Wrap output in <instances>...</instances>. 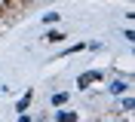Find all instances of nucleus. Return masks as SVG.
Instances as JSON below:
<instances>
[{
	"label": "nucleus",
	"instance_id": "f257e3e1",
	"mask_svg": "<svg viewBox=\"0 0 135 122\" xmlns=\"http://www.w3.org/2000/svg\"><path fill=\"white\" fill-rule=\"evenodd\" d=\"M98 79H101V73H98V70L80 73V76H77V89H89V86H92V82H98Z\"/></svg>",
	"mask_w": 135,
	"mask_h": 122
},
{
	"label": "nucleus",
	"instance_id": "0eeeda50",
	"mask_svg": "<svg viewBox=\"0 0 135 122\" xmlns=\"http://www.w3.org/2000/svg\"><path fill=\"white\" fill-rule=\"evenodd\" d=\"M65 101H68V95H65V92H59V95L52 98V104H65Z\"/></svg>",
	"mask_w": 135,
	"mask_h": 122
},
{
	"label": "nucleus",
	"instance_id": "7ed1b4c3",
	"mask_svg": "<svg viewBox=\"0 0 135 122\" xmlns=\"http://www.w3.org/2000/svg\"><path fill=\"white\" fill-rule=\"evenodd\" d=\"M74 119H77L74 110H59V122H74Z\"/></svg>",
	"mask_w": 135,
	"mask_h": 122
},
{
	"label": "nucleus",
	"instance_id": "20e7f679",
	"mask_svg": "<svg viewBox=\"0 0 135 122\" xmlns=\"http://www.w3.org/2000/svg\"><path fill=\"white\" fill-rule=\"evenodd\" d=\"M46 40H49V43H61V40H65V34H61V31H49V34H46Z\"/></svg>",
	"mask_w": 135,
	"mask_h": 122
},
{
	"label": "nucleus",
	"instance_id": "423d86ee",
	"mask_svg": "<svg viewBox=\"0 0 135 122\" xmlns=\"http://www.w3.org/2000/svg\"><path fill=\"white\" fill-rule=\"evenodd\" d=\"M43 22H46V24H55V22H59V12H46V18H43Z\"/></svg>",
	"mask_w": 135,
	"mask_h": 122
},
{
	"label": "nucleus",
	"instance_id": "f03ea898",
	"mask_svg": "<svg viewBox=\"0 0 135 122\" xmlns=\"http://www.w3.org/2000/svg\"><path fill=\"white\" fill-rule=\"evenodd\" d=\"M108 89H110V95H120V92H126L129 86H126V82H123V79H114V82H110V86H108Z\"/></svg>",
	"mask_w": 135,
	"mask_h": 122
},
{
	"label": "nucleus",
	"instance_id": "39448f33",
	"mask_svg": "<svg viewBox=\"0 0 135 122\" xmlns=\"http://www.w3.org/2000/svg\"><path fill=\"white\" fill-rule=\"evenodd\" d=\"M28 104H31V92H28L22 101H18V113H22V110H28Z\"/></svg>",
	"mask_w": 135,
	"mask_h": 122
}]
</instances>
